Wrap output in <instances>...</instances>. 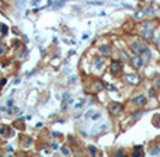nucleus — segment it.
Returning <instances> with one entry per match:
<instances>
[{"instance_id":"19","label":"nucleus","mask_w":160,"mask_h":157,"mask_svg":"<svg viewBox=\"0 0 160 157\" xmlns=\"http://www.w3.org/2000/svg\"><path fill=\"white\" fill-rule=\"evenodd\" d=\"M62 153H63V154H69V150H68L66 147H62Z\"/></svg>"},{"instance_id":"4","label":"nucleus","mask_w":160,"mask_h":157,"mask_svg":"<svg viewBox=\"0 0 160 157\" xmlns=\"http://www.w3.org/2000/svg\"><path fill=\"white\" fill-rule=\"evenodd\" d=\"M131 62H132V65H134L135 69H142V67H143V59H142L141 56L131 58Z\"/></svg>"},{"instance_id":"18","label":"nucleus","mask_w":160,"mask_h":157,"mask_svg":"<svg viewBox=\"0 0 160 157\" xmlns=\"http://www.w3.org/2000/svg\"><path fill=\"white\" fill-rule=\"evenodd\" d=\"M76 82H77V76H72L70 83H76Z\"/></svg>"},{"instance_id":"12","label":"nucleus","mask_w":160,"mask_h":157,"mask_svg":"<svg viewBox=\"0 0 160 157\" xmlns=\"http://www.w3.org/2000/svg\"><path fill=\"white\" fill-rule=\"evenodd\" d=\"M100 52H101V55L107 56V55L111 53V48H110V46H101V48H100Z\"/></svg>"},{"instance_id":"2","label":"nucleus","mask_w":160,"mask_h":157,"mask_svg":"<svg viewBox=\"0 0 160 157\" xmlns=\"http://www.w3.org/2000/svg\"><path fill=\"white\" fill-rule=\"evenodd\" d=\"M86 118H89L91 121H97L98 118H101V112H98L96 109H89L87 112H86Z\"/></svg>"},{"instance_id":"24","label":"nucleus","mask_w":160,"mask_h":157,"mask_svg":"<svg viewBox=\"0 0 160 157\" xmlns=\"http://www.w3.org/2000/svg\"><path fill=\"white\" fill-rule=\"evenodd\" d=\"M90 151H91L93 154H96V149H94V147H90Z\"/></svg>"},{"instance_id":"1","label":"nucleus","mask_w":160,"mask_h":157,"mask_svg":"<svg viewBox=\"0 0 160 157\" xmlns=\"http://www.w3.org/2000/svg\"><path fill=\"white\" fill-rule=\"evenodd\" d=\"M153 28H154V24L153 23H145L142 25V37L146 38V39H153Z\"/></svg>"},{"instance_id":"13","label":"nucleus","mask_w":160,"mask_h":157,"mask_svg":"<svg viewBox=\"0 0 160 157\" xmlns=\"http://www.w3.org/2000/svg\"><path fill=\"white\" fill-rule=\"evenodd\" d=\"M141 115H143V111H139V112H136V114H134L132 117H131V121H135V119H138Z\"/></svg>"},{"instance_id":"21","label":"nucleus","mask_w":160,"mask_h":157,"mask_svg":"<svg viewBox=\"0 0 160 157\" xmlns=\"http://www.w3.org/2000/svg\"><path fill=\"white\" fill-rule=\"evenodd\" d=\"M134 156H136V157H138V156H143V153H142V154H141V153H139V151L136 150V151H135V153H134Z\"/></svg>"},{"instance_id":"17","label":"nucleus","mask_w":160,"mask_h":157,"mask_svg":"<svg viewBox=\"0 0 160 157\" xmlns=\"http://www.w3.org/2000/svg\"><path fill=\"white\" fill-rule=\"evenodd\" d=\"M39 1H41V0H32L31 3H30V4H31V6H35V4H38Z\"/></svg>"},{"instance_id":"3","label":"nucleus","mask_w":160,"mask_h":157,"mask_svg":"<svg viewBox=\"0 0 160 157\" xmlns=\"http://www.w3.org/2000/svg\"><path fill=\"white\" fill-rule=\"evenodd\" d=\"M145 48H147V45L143 44V42H134V44L131 45V49L134 50V52H136V53H141Z\"/></svg>"},{"instance_id":"11","label":"nucleus","mask_w":160,"mask_h":157,"mask_svg":"<svg viewBox=\"0 0 160 157\" xmlns=\"http://www.w3.org/2000/svg\"><path fill=\"white\" fill-rule=\"evenodd\" d=\"M105 129H107V125H105V124H102V125L100 126V128H96V129L93 131V136H97V135L102 133L104 131H105Z\"/></svg>"},{"instance_id":"25","label":"nucleus","mask_w":160,"mask_h":157,"mask_svg":"<svg viewBox=\"0 0 160 157\" xmlns=\"http://www.w3.org/2000/svg\"><path fill=\"white\" fill-rule=\"evenodd\" d=\"M3 53H4V48H1V46H0V55H3Z\"/></svg>"},{"instance_id":"6","label":"nucleus","mask_w":160,"mask_h":157,"mask_svg":"<svg viewBox=\"0 0 160 157\" xmlns=\"http://www.w3.org/2000/svg\"><path fill=\"white\" fill-rule=\"evenodd\" d=\"M147 102V100H146V97H145V95H136V97H135L134 98V104L135 105H138V107H142V105H145V104H146Z\"/></svg>"},{"instance_id":"20","label":"nucleus","mask_w":160,"mask_h":157,"mask_svg":"<svg viewBox=\"0 0 160 157\" xmlns=\"http://www.w3.org/2000/svg\"><path fill=\"white\" fill-rule=\"evenodd\" d=\"M154 94V90H153V87L150 88V90H149V95H150V97H152V95Z\"/></svg>"},{"instance_id":"5","label":"nucleus","mask_w":160,"mask_h":157,"mask_svg":"<svg viewBox=\"0 0 160 157\" xmlns=\"http://www.w3.org/2000/svg\"><path fill=\"white\" fill-rule=\"evenodd\" d=\"M122 70V66H121V62H118V60H114L112 65H111V72H112V75H119Z\"/></svg>"},{"instance_id":"14","label":"nucleus","mask_w":160,"mask_h":157,"mask_svg":"<svg viewBox=\"0 0 160 157\" xmlns=\"http://www.w3.org/2000/svg\"><path fill=\"white\" fill-rule=\"evenodd\" d=\"M159 153H160V147H154V149L150 150V154H152V156H156V154H159Z\"/></svg>"},{"instance_id":"9","label":"nucleus","mask_w":160,"mask_h":157,"mask_svg":"<svg viewBox=\"0 0 160 157\" xmlns=\"http://www.w3.org/2000/svg\"><path fill=\"white\" fill-rule=\"evenodd\" d=\"M94 65H96V69H97V70H101L102 67H104V58H102V56L96 58V60H94Z\"/></svg>"},{"instance_id":"7","label":"nucleus","mask_w":160,"mask_h":157,"mask_svg":"<svg viewBox=\"0 0 160 157\" xmlns=\"http://www.w3.org/2000/svg\"><path fill=\"white\" fill-rule=\"evenodd\" d=\"M110 111H111V114H114V115H117V114L121 112V104H117V102H112V104H110Z\"/></svg>"},{"instance_id":"15","label":"nucleus","mask_w":160,"mask_h":157,"mask_svg":"<svg viewBox=\"0 0 160 157\" xmlns=\"http://www.w3.org/2000/svg\"><path fill=\"white\" fill-rule=\"evenodd\" d=\"M0 28H1V34H3V35H4V34H7V31H9V28H7L4 24L0 25Z\"/></svg>"},{"instance_id":"8","label":"nucleus","mask_w":160,"mask_h":157,"mask_svg":"<svg viewBox=\"0 0 160 157\" xmlns=\"http://www.w3.org/2000/svg\"><path fill=\"white\" fill-rule=\"evenodd\" d=\"M127 82L131 83V84H138V83L141 82V79L136 75H129V76H127Z\"/></svg>"},{"instance_id":"23","label":"nucleus","mask_w":160,"mask_h":157,"mask_svg":"<svg viewBox=\"0 0 160 157\" xmlns=\"http://www.w3.org/2000/svg\"><path fill=\"white\" fill-rule=\"evenodd\" d=\"M117 154H118V156H124V151H122V150H118V151H117Z\"/></svg>"},{"instance_id":"10","label":"nucleus","mask_w":160,"mask_h":157,"mask_svg":"<svg viewBox=\"0 0 160 157\" xmlns=\"http://www.w3.org/2000/svg\"><path fill=\"white\" fill-rule=\"evenodd\" d=\"M86 105V98H79L76 104H75V111H79V109H82V108Z\"/></svg>"},{"instance_id":"22","label":"nucleus","mask_w":160,"mask_h":157,"mask_svg":"<svg viewBox=\"0 0 160 157\" xmlns=\"http://www.w3.org/2000/svg\"><path fill=\"white\" fill-rule=\"evenodd\" d=\"M156 87H159V88H160V77L157 79V80H156Z\"/></svg>"},{"instance_id":"26","label":"nucleus","mask_w":160,"mask_h":157,"mask_svg":"<svg viewBox=\"0 0 160 157\" xmlns=\"http://www.w3.org/2000/svg\"><path fill=\"white\" fill-rule=\"evenodd\" d=\"M159 45H160V35H159Z\"/></svg>"},{"instance_id":"16","label":"nucleus","mask_w":160,"mask_h":157,"mask_svg":"<svg viewBox=\"0 0 160 157\" xmlns=\"http://www.w3.org/2000/svg\"><path fill=\"white\" fill-rule=\"evenodd\" d=\"M96 88H97V90H101V88H102V84H101L100 82H97V83H96Z\"/></svg>"}]
</instances>
